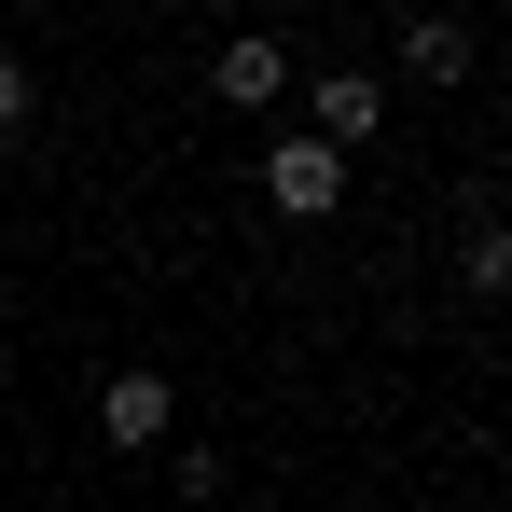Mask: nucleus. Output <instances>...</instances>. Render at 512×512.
Returning a JSON list of instances; mask_svg holds the SVG:
<instances>
[{
  "label": "nucleus",
  "mask_w": 512,
  "mask_h": 512,
  "mask_svg": "<svg viewBox=\"0 0 512 512\" xmlns=\"http://www.w3.org/2000/svg\"><path fill=\"white\" fill-rule=\"evenodd\" d=\"M263 208H277V222H333L346 208V153L333 139H277V153H263Z\"/></svg>",
  "instance_id": "obj_1"
},
{
  "label": "nucleus",
  "mask_w": 512,
  "mask_h": 512,
  "mask_svg": "<svg viewBox=\"0 0 512 512\" xmlns=\"http://www.w3.org/2000/svg\"><path fill=\"white\" fill-rule=\"evenodd\" d=\"M388 125V84L374 70H319V97H305V139H333V153H360Z\"/></svg>",
  "instance_id": "obj_2"
},
{
  "label": "nucleus",
  "mask_w": 512,
  "mask_h": 512,
  "mask_svg": "<svg viewBox=\"0 0 512 512\" xmlns=\"http://www.w3.org/2000/svg\"><path fill=\"white\" fill-rule=\"evenodd\" d=\"M97 429L139 457V443H167V429H180V388H167V374H111V388H97Z\"/></svg>",
  "instance_id": "obj_3"
},
{
  "label": "nucleus",
  "mask_w": 512,
  "mask_h": 512,
  "mask_svg": "<svg viewBox=\"0 0 512 512\" xmlns=\"http://www.w3.org/2000/svg\"><path fill=\"white\" fill-rule=\"evenodd\" d=\"M208 84L236 97V111H277V97H291V42H277V28H250V42H222V56H208Z\"/></svg>",
  "instance_id": "obj_4"
},
{
  "label": "nucleus",
  "mask_w": 512,
  "mask_h": 512,
  "mask_svg": "<svg viewBox=\"0 0 512 512\" xmlns=\"http://www.w3.org/2000/svg\"><path fill=\"white\" fill-rule=\"evenodd\" d=\"M402 70H416V84H471V28H457V14H416V28H402Z\"/></svg>",
  "instance_id": "obj_5"
},
{
  "label": "nucleus",
  "mask_w": 512,
  "mask_h": 512,
  "mask_svg": "<svg viewBox=\"0 0 512 512\" xmlns=\"http://www.w3.org/2000/svg\"><path fill=\"white\" fill-rule=\"evenodd\" d=\"M457 291L471 305H512V222H471L457 236Z\"/></svg>",
  "instance_id": "obj_6"
},
{
  "label": "nucleus",
  "mask_w": 512,
  "mask_h": 512,
  "mask_svg": "<svg viewBox=\"0 0 512 512\" xmlns=\"http://www.w3.org/2000/svg\"><path fill=\"white\" fill-rule=\"evenodd\" d=\"M28 111H42V84H28V56H0V139H14Z\"/></svg>",
  "instance_id": "obj_7"
}]
</instances>
